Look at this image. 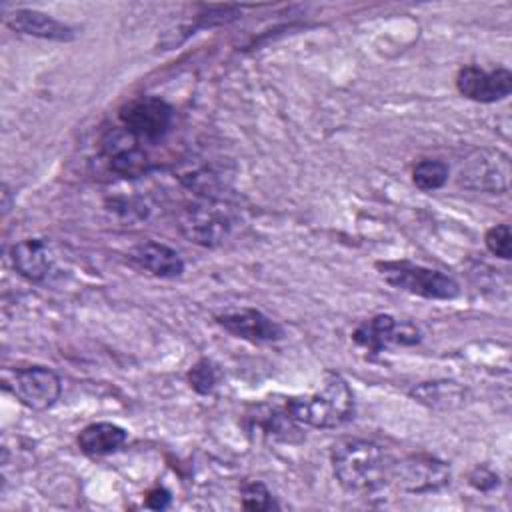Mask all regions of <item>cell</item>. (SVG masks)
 Returning <instances> with one entry per match:
<instances>
[{"instance_id": "6", "label": "cell", "mask_w": 512, "mask_h": 512, "mask_svg": "<svg viewBox=\"0 0 512 512\" xmlns=\"http://www.w3.org/2000/svg\"><path fill=\"white\" fill-rule=\"evenodd\" d=\"M4 388L10 390L20 404L32 410L52 408L62 394L60 376L46 366L8 370L4 374Z\"/></svg>"}, {"instance_id": "10", "label": "cell", "mask_w": 512, "mask_h": 512, "mask_svg": "<svg viewBox=\"0 0 512 512\" xmlns=\"http://www.w3.org/2000/svg\"><path fill=\"white\" fill-rule=\"evenodd\" d=\"M456 90L480 104H492L504 100L512 92V72L504 66L494 70H484L480 66H462L456 74Z\"/></svg>"}, {"instance_id": "1", "label": "cell", "mask_w": 512, "mask_h": 512, "mask_svg": "<svg viewBox=\"0 0 512 512\" xmlns=\"http://www.w3.org/2000/svg\"><path fill=\"white\" fill-rule=\"evenodd\" d=\"M330 464L338 484L352 494H372L390 482L392 460L386 450L362 438H348L332 446Z\"/></svg>"}, {"instance_id": "11", "label": "cell", "mask_w": 512, "mask_h": 512, "mask_svg": "<svg viewBox=\"0 0 512 512\" xmlns=\"http://www.w3.org/2000/svg\"><path fill=\"white\" fill-rule=\"evenodd\" d=\"M102 154L112 172L124 178H136L150 170V158L140 142L122 126L102 138Z\"/></svg>"}, {"instance_id": "12", "label": "cell", "mask_w": 512, "mask_h": 512, "mask_svg": "<svg viewBox=\"0 0 512 512\" xmlns=\"http://www.w3.org/2000/svg\"><path fill=\"white\" fill-rule=\"evenodd\" d=\"M216 322L236 338L262 344L276 342L284 336V328L256 308H236L216 316Z\"/></svg>"}, {"instance_id": "2", "label": "cell", "mask_w": 512, "mask_h": 512, "mask_svg": "<svg viewBox=\"0 0 512 512\" xmlns=\"http://www.w3.org/2000/svg\"><path fill=\"white\" fill-rule=\"evenodd\" d=\"M282 408L302 426L338 428L354 414V394L340 374L328 372L318 390L290 396L284 400Z\"/></svg>"}, {"instance_id": "18", "label": "cell", "mask_w": 512, "mask_h": 512, "mask_svg": "<svg viewBox=\"0 0 512 512\" xmlns=\"http://www.w3.org/2000/svg\"><path fill=\"white\" fill-rule=\"evenodd\" d=\"M450 176V168L444 160L438 158H426L416 162L412 168V182L422 192H434L440 190Z\"/></svg>"}, {"instance_id": "20", "label": "cell", "mask_w": 512, "mask_h": 512, "mask_svg": "<svg viewBox=\"0 0 512 512\" xmlns=\"http://www.w3.org/2000/svg\"><path fill=\"white\" fill-rule=\"evenodd\" d=\"M484 244H486V248L494 256H498L502 260H508L512 256V232H510V226L506 222H502V224H496V226L488 228L486 234H484Z\"/></svg>"}, {"instance_id": "13", "label": "cell", "mask_w": 512, "mask_h": 512, "mask_svg": "<svg viewBox=\"0 0 512 512\" xmlns=\"http://www.w3.org/2000/svg\"><path fill=\"white\" fill-rule=\"evenodd\" d=\"M4 20H6L8 28H12L14 32L42 38V40L70 42L78 34L76 28H72L70 24L60 22L50 14H44L38 10H28V8H20L12 14H8Z\"/></svg>"}, {"instance_id": "21", "label": "cell", "mask_w": 512, "mask_h": 512, "mask_svg": "<svg viewBox=\"0 0 512 512\" xmlns=\"http://www.w3.org/2000/svg\"><path fill=\"white\" fill-rule=\"evenodd\" d=\"M242 508L252 510V512H266L276 508L274 498L266 484L262 482H250L242 488Z\"/></svg>"}, {"instance_id": "14", "label": "cell", "mask_w": 512, "mask_h": 512, "mask_svg": "<svg viewBox=\"0 0 512 512\" xmlns=\"http://www.w3.org/2000/svg\"><path fill=\"white\" fill-rule=\"evenodd\" d=\"M130 260L158 278H176L184 272L182 256L162 242H140L130 250Z\"/></svg>"}, {"instance_id": "16", "label": "cell", "mask_w": 512, "mask_h": 512, "mask_svg": "<svg viewBox=\"0 0 512 512\" xmlns=\"http://www.w3.org/2000/svg\"><path fill=\"white\" fill-rule=\"evenodd\" d=\"M128 440V432L112 422H94L80 430L76 444L86 456H106L116 452Z\"/></svg>"}, {"instance_id": "4", "label": "cell", "mask_w": 512, "mask_h": 512, "mask_svg": "<svg viewBox=\"0 0 512 512\" xmlns=\"http://www.w3.org/2000/svg\"><path fill=\"white\" fill-rule=\"evenodd\" d=\"M510 156L500 148H474L458 168V184L466 190L504 194L510 188Z\"/></svg>"}, {"instance_id": "3", "label": "cell", "mask_w": 512, "mask_h": 512, "mask_svg": "<svg viewBox=\"0 0 512 512\" xmlns=\"http://www.w3.org/2000/svg\"><path fill=\"white\" fill-rule=\"evenodd\" d=\"M376 268L390 286L426 300H452L460 294V284L452 276L410 260L376 262Z\"/></svg>"}, {"instance_id": "8", "label": "cell", "mask_w": 512, "mask_h": 512, "mask_svg": "<svg viewBox=\"0 0 512 512\" xmlns=\"http://www.w3.org/2000/svg\"><path fill=\"white\" fill-rule=\"evenodd\" d=\"M352 340L370 354H380L390 346H414L422 340V334L408 320H398L390 314H376L356 326Z\"/></svg>"}, {"instance_id": "7", "label": "cell", "mask_w": 512, "mask_h": 512, "mask_svg": "<svg viewBox=\"0 0 512 512\" xmlns=\"http://www.w3.org/2000/svg\"><path fill=\"white\" fill-rule=\"evenodd\" d=\"M450 466L430 454H410L392 462L390 480L408 494H430L450 484Z\"/></svg>"}, {"instance_id": "5", "label": "cell", "mask_w": 512, "mask_h": 512, "mask_svg": "<svg viewBox=\"0 0 512 512\" xmlns=\"http://www.w3.org/2000/svg\"><path fill=\"white\" fill-rule=\"evenodd\" d=\"M118 118L122 128L140 144L158 142L172 128L174 110L158 96H138L120 108Z\"/></svg>"}, {"instance_id": "19", "label": "cell", "mask_w": 512, "mask_h": 512, "mask_svg": "<svg viewBox=\"0 0 512 512\" xmlns=\"http://www.w3.org/2000/svg\"><path fill=\"white\" fill-rule=\"evenodd\" d=\"M220 382V370L218 366L208 360V358H200L196 364H192V368L188 370V384L194 392L206 396L212 394L216 390Z\"/></svg>"}, {"instance_id": "17", "label": "cell", "mask_w": 512, "mask_h": 512, "mask_svg": "<svg viewBox=\"0 0 512 512\" xmlns=\"http://www.w3.org/2000/svg\"><path fill=\"white\" fill-rule=\"evenodd\" d=\"M410 396L420 404L430 408H452L462 404L464 388L456 382L438 380V382H422L410 390Z\"/></svg>"}, {"instance_id": "23", "label": "cell", "mask_w": 512, "mask_h": 512, "mask_svg": "<svg viewBox=\"0 0 512 512\" xmlns=\"http://www.w3.org/2000/svg\"><path fill=\"white\" fill-rule=\"evenodd\" d=\"M170 500H172V494L162 488V486H156L152 488L148 494H146V506L152 508V510H164L170 506Z\"/></svg>"}, {"instance_id": "9", "label": "cell", "mask_w": 512, "mask_h": 512, "mask_svg": "<svg viewBox=\"0 0 512 512\" xmlns=\"http://www.w3.org/2000/svg\"><path fill=\"white\" fill-rule=\"evenodd\" d=\"M232 228V218L226 208L216 202L194 204L186 208L180 216V230L182 234L200 246L212 248L224 242Z\"/></svg>"}, {"instance_id": "15", "label": "cell", "mask_w": 512, "mask_h": 512, "mask_svg": "<svg viewBox=\"0 0 512 512\" xmlns=\"http://www.w3.org/2000/svg\"><path fill=\"white\" fill-rule=\"evenodd\" d=\"M10 260L14 270L30 282H40L52 268V254L44 240L26 238L12 246Z\"/></svg>"}, {"instance_id": "22", "label": "cell", "mask_w": 512, "mask_h": 512, "mask_svg": "<svg viewBox=\"0 0 512 512\" xmlns=\"http://www.w3.org/2000/svg\"><path fill=\"white\" fill-rule=\"evenodd\" d=\"M468 482L474 490L478 492H492L494 488H498L500 484V478L496 472H492L490 468L486 466H476L472 468V472L468 474Z\"/></svg>"}]
</instances>
